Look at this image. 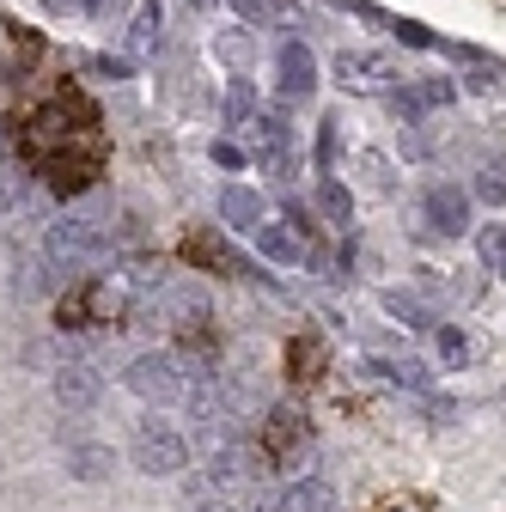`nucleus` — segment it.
Wrapping results in <instances>:
<instances>
[{"mask_svg":"<svg viewBox=\"0 0 506 512\" xmlns=\"http://www.w3.org/2000/svg\"><path fill=\"white\" fill-rule=\"evenodd\" d=\"M135 464L147 470V476H177L183 464H189V439L171 427V421H141L135 427Z\"/></svg>","mask_w":506,"mask_h":512,"instance_id":"obj_1","label":"nucleus"},{"mask_svg":"<svg viewBox=\"0 0 506 512\" xmlns=\"http://www.w3.org/2000/svg\"><path fill=\"white\" fill-rule=\"evenodd\" d=\"M129 391L147 397V403H183L189 397V372L177 354H141L129 366Z\"/></svg>","mask_w":506,"mask_h":512,"instance_id":"obj_2","label":"nucleus"},{"mask_svg":"<svg viewBox=\"0 0 506 512\" xmlns=\"http://www.w3.org/2000/svg\"><path fill=\"white\" fill-rule=\"evenodd\" d=\"M98 165H104V153H98V141H86V147H68V153H55V159H43L37 171H43V183H49V196H86V189L98 183Z\"/></svg>","mask_w":506,"mask_h":512,"instance_id":"obj_3","label":"nucleus"},{"mask_svg":"<svg viewBox=\"0 0 506 512\" xmlns=\"http://www.w3.org/2000/svg\"><path fill=\"white\" fill-rule=\"evenodd\" d=\"M49 256H55L61 269H86V263H98V256H104V232L92 220H80V214H61L49 226Z\"/></svg>","mask_w":506,"mask_h":512,"instance_id":"obj_4","label":"nucleus"},{"mask_svg":"<svg viewBox=\"0 0 506 512\" xmlns=\"http://www.w3.org/2000/svg\"><path fill=\"white\" fill-rule=\"evenodd\" d=\"M98 391H104V378H98V366H92V360H68V366H55V403H61V409H92V403H98Z\"/></svg>","mask_w":506,"mask_h":512,"instance_id":"obj_5","label":"nucleus"},{"mask_svg":"<svg viewBox=\"0 0 506 512\" xmlns=\"http://www.w3.org/2000/svg\"><path fill=\"white\" fill-rule=\"evenodd\" d=\"M427 220H433V232H464L470 226V196L458 183H433L427 189Z\"/></svg>","mask_w":506,"mask_h":512,"instance_id":"obj_6","label":"nucleus"},{"mask_svg":"<svg viewBox=\"0 0 506 512\" xmlns=\"http://www.w3.org/2000/svg\"><path fill=\"white\" fill-rule=\"evenodd\" d=\"M324 360H330V348L318 336H293L287 342V378L293 384H318L324 378Z\"/></svg>","mask_w":506,"mask_h":512,"instance_id":"obj_7","label":"nucleus"},{"mask_svg":"<svg viewBox=\"0 0 506 512\" xmlns=\"http://www.w3.org/2000/svg\"><path fill=\"white\" fill-rule=\"evenodd\" d=\"M299 439H305V415H299L293 403L269 409V421H263V445H269V452H275V458H287Z\"/></svg>","mask_w":506,"mask_h":512,"instance_id":"obj_8","label":"nucleus"},{"mask_svg":"<svg viewBox=\"0 0 506 512\" xmlns=\"http://www.w3.org/2000/svg\"><path fill=\"white\" fill-rule=\"evenodd\" d=\"M311 80H318V61H311V49H305V43H281V86H287V98L311 92Z\"/></svg>","mask_w":506,"mask_h":512,"instance_id":"obj_9","label":"nucleus"},{"mask_svg":"<svg viewBox=\"0 0 506 512\" xmlns=\"http://www.w3.org/2000/svg\"><path fill=\"white\" fill-rule=\"evenodd\" d=\"M220 220L238 226V232H257V226H263V202L250 196V189L232 183V189H220Z\"/></svg>","mask_w":506,"mask_h":512,"instance_id":"obj_10","label":"nucleus"},{"mask_svg":"<svg viewBox=\"0 0 506 512\" xmlns=\"http://www.w3.org/2000/svg\"><path fill=\"white\" fill-rule=\"evenodd\" d=\"M68 470H74L80 482H104V476L116 470V452H110V445H74V452H68Z\"/></svg>","mask_w":506,"mask_h":512,"instance_id":"obj_11","label":"nucleus"},{"mask_svg":"<svg viewBox=\"0 0 506 512\" xmlns=\"http://www.w3.org/2000/svg\"><path fill=\"white\" fill-rule=\"evenodd\" d=\"M287 512H336V494H330V482H318V476L293 482V488H287Z\"/></svg>","mask_w":506,"mask_h":512,"instance_id":"obj_12","label":"nucleus"},{"mask_svg":"<svg viewBox=\"0 0 506 512\" xmlns=\"http://www.w3.org/2000/svg\"><path fill=\"white\" fill-rule=\"evenodd\" d=\"M336 74H342V86H354V92H360V86H372L378 74H385V61H378V55H354V49H348V55H336Z\"/></svg>","mask_w":506,"mask_h":512,"instance_id":"obj_13","label":"nucleus"},{"mask_svg":"<svg viewBox=\"0 0 506 512\" xmlns=\"http://www.w3.org/2000/svg\"><path fill=\"white\" fill-rule=\"evenodd\" d=\"M183 256H189V263H202V269H232L226 244H220V238H208V232H189V238H183Z\"/></svg>","mask_w":506,"mask_h":512,"instance_id":"obj_14","label":"nucleus"},{"mask_svg":"<svg viewBox=\"0 0 506 512\" xmlns=\"http://www.w3.org/2000/svg\"><path fill=\"white\" fill-rule=\"evenodd\" d=\"M257 250L269 256V263H299V244H293V232H287V226H269V220L257 226Z\"/></svg>","mask_w":506,"mask_h":512,"instance_id":"obj_15","label":"nucleus"},{"mask_svg":"<svg viewBox=\"0 0 506 512\" xmlns=\"http://www.w3.org/2000/svg\"><path fill=\"white\" fill-rule=\"evenodd\" d=\"M61 324H68V330H86V324H98L92 287H74V293H61Z\"/></svg>","mask_w":506,"mask_h":512,"instance_id":"obj_16","label":"nucleus"},{"mask_svg":"<svg viewBox=\"0 0 506 512\" xmlns=\"http://www.w3.org/2000/svg\"><path fill=\"white\" fill-rule=\"evenodd\" d=\"M476 250H482L488 275H506V226H482L476 232Z\"/></svg>","mask_w":506,"mask_h":512,"instance_id":"obj_17","label":"nucleus"},{"mask_svg":"<svg viewBox=\"0 0 506 512\" xmlns=\"http://www.w3.org/2000/svg\"><path fill=\"white\" fill-rule=\"evenodd\" d=\"M385 311H391V317H403L409 330H427V305H421V299H409V293H385Z\"/></svg>","mask_w":506,"mask_h":512,"instance_id":"obj_18","label":"nucleus"},{"mask_svg":"<svg viewBox=\"0 0 506 512\" xmlns=\"http://www.w3.org/2000/svg\"><path fill=\"white\" fill-rule=\"evenodd\" d=\"M153 31H159V7L147 0L141 19H135V31H129V49H135V55H147V49H153Z\"/></svg>","mask_w":506,"mask_h":512,"instance_id":"obj_19","label":"nucleus"},{"mask_svg":"<svg viewBox=\"0 0 506 512\" xmlns=\"http://www.w3.org/2000/svg\"><path fill=\"white\" fill-rule=\"evenodd\" d=\"M232 7H238L244 19H257V25H287V13L275 7V0H232Z\"/></svg>","mask_w":506,"mask_h":512,"instance_id":"obj_20","label":"nucleus"},{"mask_svg":"<svg viewBox=\"0 0 506 512\" xmlns=\"http://www.w3.org/2000/svg\"><path fill=\"white\" fill-rule=\"evenodd\" d=\"M385 372H391V378H397V384H409V391H427V384H433V378H427V366H421V360H397V366H385Z\"/></svg>","mask_w":506,"mask_h":512,"instance_id":"obj_21","label":"nucleus"},{"mask_svg":"<svg viewBox=\"0 0 506 512\" xmlns=\"http://www.w3.org/2000/svg\"><path fill=\"white\" fill-rule=\"evenodd\" d=\"M470 86H476V92H488V98H500V92H506V74H500V68H488V61H476Z\"/></svg>","mask_w":506,"mask_h":512,"instance_id":"obj_22","label":"nucleus"},{"mask_svg":"<svg viewBox=\"0 0 506 512\" xmlns=\"http://www.w3.org/2000/svg\"><path fill=\"white\" fill-rule=\"evenodd\" d=\"M476 202H488V208H500V202H506V183H500V171H482V177H476Z\"/></svg>","mask_w":506,"mask_h":512,"instance_id":"obj_23","label":"nucleus"},{"mask_svg":"<svg viewBox=\"0 0 506 512\" xmlns=\"http://www.w3.org/2000/svg\"><path fill=\"white\" fill-rule=\"evenodd\" d=\"M464 354H470V342H464V330H452V324H446V330H439V360H452V366H458Z\"/></svg>","mask_w":506,"mask_h":512,"instance_id":"obj_24","label":"nucleus"},{"mask_svg":"<svg viewBox=\"0 0 506 512\" xmlns=\"http://www.w3.org/2000/svg\"><path fill=\"white\" fill-rule=\"evenodd\" d=\"M318 196H324V214H330V220H348V189H342V183H324Z\"/></svg>","mask_w":506,"mask_h":512,"instance_id":"obj_25","label":"nucleus"},{"mask_svg":"<svg viewBox=\"0 0 506 512\" xmlns=\"http://www.w3.org/2000/svg\"><path fill=\"white\" fill-rule=\"evenodd\" d=\"M403 153H409V159H427V153H433V135H421V122L403 128Z\"/></svg>","mask_w":506,"mask_h":512,"instance_id":"obj_26","label":"nucleus"},{"mask_svg":"<svg viewBox=\"0 0 506 512\" xmlns=\"http://www.w3.org/2000/svg\"><path fill=\"white\" fill-rule=\"evenodd\" d=\"M0 208H19V177L0 165Z\"/></svg>","mask_w":506,"mask_h":512,"instance_id":"obj_27","label":"nucleus"},{"mask_svg":"<svg viewBox=\"0 0 506 512\" xmlns=\"http://www.w3.org/2000/svg\"><path fill=\"white\" fill-rule=\"evenodd\" d=\"M196 512H232V506H226V500H220L214 488H202V500H196Z\"/></svg>","mask_w":506,"mask_h":512,"instance_id":"obj_28","label":"nucleus"},{"mask_svg":"<svg viewBox=\"0 0 506 512\" xmlns=\"http://www.w3.org/2000/svg\"><path fill=\"white\" fill-rule=\"evenodd\" d=\"M250 512H287V494H263L257 506H250Z\"/></svg>","mask_w":506,"mask_h":512,"instance_id":"obj_29","label":"nucleus"},{"mask_svg":"<svg viewBox=\"0 0 506 512\" xmlns=\"http://www.w3.org/2000/svg\"><path fill=\"white\" fill-rule=\"evenodd\" d=\"M214 159H220V165H238V159H244V153H238V147H232V141H214Z\"/></svg>","mask_w":506,"mask_h":512,"instance_id":"obj_30","label":"nucleus"},{"mask_svg":"<svg viewBox=\"0 0 506 512\" xmlns=\"http://www.w3.org/2000/svg\"><path fill=\"white\" fill-rule=\"evenodd\" d=\"M385 512H427V506H421V500H391Z\"/></svg>","mask_w":506,"mask_h":512,"instance_id":"obj_31","label":"nucleus"},{"mask_svg":"<svg viewBox=\"0 0 506 512\" xmlns=\"http://www.w3.org/2000/svg\"><path fill=\"white\" fill-rule=\"evenodd\" d=\"M196 7H208V0H196Z\"/></svg>","mask_w":506,"mask_h":512,"instance_id":"obj_32","label":"nucleus"}]
</instances>
